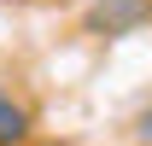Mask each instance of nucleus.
I'll use <instances>...</instances> for the list:
<instances>
[{"instance_id":"1","label":"nucleus","mask_w":152,"mask_h":146,"mask_svg":"<svg viewBox=\"0 0 152 146\" xmlns=\"http://www.w3.org/2000/svg\"><path fill=\"white\" fill-rule=\"evenodd\" d=\"M152 23V0H94L88 12H82V35L94 41H123L134 29H146Z\"/></svg>"},{"instance_id":"2","label":"nucleus","mask_w":152,"mask_h":146,"mask_svg":"<svg viewBox=\"0 0 152 146\" xmlns=\"http://www.w3.org/2000/svg\"><path fill=\"white\" fill-rule=\"evenodd\" d=\"M29 140V111L0 88V146H23Z\"/></svg>"},{"instance_id":"3","label":"nucleus","mask_w":152,"mask_h":146,"mask_svg":"<svg viewBox=\"0 0 152 146\" xmlns=\"http://www.w3.org/2000/svg\"><path fill=\"white\" fill-rule=\"evenodd\" d=\"M134 140H140V146H152V99L134 111Z\"/></svg>"}]
</instances>
